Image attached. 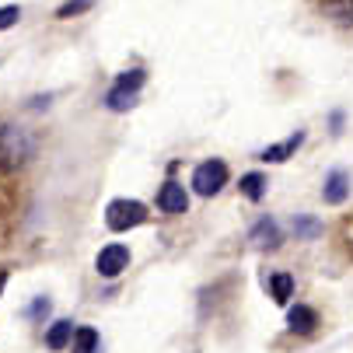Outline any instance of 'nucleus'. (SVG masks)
I'll use <instances>...</instances> for the list:
<instances>
[{"label": "nucleus", "instance_id": "1", "mask_svg": "<svg viewBox=\"0 0 353 353\" xmlns=\"http://www.w3.org/2000/svg\"><path fill=\"white\" fill-rule=\"evenodd\" d=\"M35 154V140L21 126H0V165L4 168H21Z\"/></svg>", "mask_w": 353, "mask_h": 353}, {"label": "nucleus", "instance_id": "2", "mask_svg": "<svg viewBox=\"0 0 353 353\" xmlns=\"http://www.w3.org/2000/svg\"><path fill=\"white\" fill-rule=\"evenodd\" d=\"M143 221H147V207L137 203V199H112L105 210L109 231H130V228H140Z\"/></svg>", "mask_w": 353, "mask_h": 353}, {"label": "nucleus", "instance_id": "3", "mask_svg": "<svg viewBox=\"0 0 353 353\" xmlns=\"http://www.w3.org/2000/svg\"><path fill=\"white\" fill-rule=\"evenodd\" d=\"M224 185H228V165L217 161V158L203 161V165L192 172V189H196L199 196H217Z\"/></svg>", "mask_w": 353, "mask_h": 353}, {"label": "nucleus", "instance_id": "4", "mask_svg": "<svg viewBox=\"0 0 353 353\" xmlns=\"http://www.w3.org/2000/svg\"><path fill=\"white\" fill-rule=\"evenodd\" d=\"M94 266H98V273H102L105 280L119 276V273L130 266V248H126V245H109V248H102V252H98V259H94Z\"/></svg>", "mask_w": 353, "mask_h": 353}, {"label": "nucleus", "instance_id": "5", "mask_svg": "<svg viewBox=\"0 0 353 353\" xmlns=\"http://www.w3.org/2000/svg\"><path fill=\"white\" fill-rule=\"evenodd\" d=\"M158 207H161L165 214H185V210H189L185 185H179V182H165L161 192H158Z\"/></svg>", "mask_w": 353, "mask_h": 353}, {"label": "nucleus", "instance_id": "6", "mask_svg": "<svg viewBox=\"0 0 353 353\" xmlns=\"http://www.w3.org/2000/svg\"><path fill=\"white\" fill-rule=\"evenodd\" d=\"M319 8L325 18H332L336 25L353 28V0H319Z\"/></svg>", "mask_w": 353, "mask_h": 353}, {"label": "nucleus", "instance_id": "7", "mask_svg": "<svg viewBox=\"0 0 353 353\" xmlns=\"http://www.w3.org/2000/svg\"><path fill=\"white\" fill-rule=\"evenodd\" d=\"M301 143H305V133H294V137H287L283 143H273V147H266L259 158H263V161H273V165H280V161H287V158L294 154V150H297Z\"/></svg>", "mask_w": 353, "mask_h": 353}, {"label": "nucleus", "instance_id": "8", "mask_svg": "<svg viewBox=\"0 0 353 353\" xmlns=\"http://www.w3.org/2000/svg\"><path fill=\"white\" fill-rule=\"evenodd\" d=\"M350 179H346V172L343 168H336V172H329V179H325V189H322V196H325V203H343L346 199V192H350V185H346Z\"/></svg>", "mask_w": 353, "mask_h": 353}, {"label": "nucleus", "instance_id": "9", "mask_svg": "<svg viewBox=\"0 0 353 353\" xmlns=\"http://www.w3.org/2000/svg\"><path fill=\"white\" fill-rule=\"evenodd\" d=\"M287 325H290V332L308 336V332L319 325V315H315L312 308H305V305H297V308H290V315H287Z\"/></svg>", "mask_w": 353, "mask_h": 353}, {"label": "nucleus", "instance_id": "10", "mask_svg": "<svg viewBox=\"0 0 353 353\" xmlns=\"http://www.w3.org/2000/svg\"><path fill=\"white\" fill-rule=\"evenodd\" d=\"M70 339H74V322H67V319L53 322V325H49V332H46V346L49 350H67Z\"/></svg>", "mask_w": 353, "mask_h": 353}, {"label": "nucleus", "instance_id": "11", "mask_svg": "<svg viewBox=\"0 0 353 353\" xmlns=\"http://www.w3.org/2000/svg\"><path fill=\"white\" fill-rule=\"evenodd\" d=\"M98 346H102L98 329H91V325H77L74 329V339H70V350L74 353H98Z\"/></svg>", "mask_w": 353, "mask_h": 353}, {"label": "nucleus", "instance_id": "12", "mask_svg": "<svg viewBox=\"0 0 353 353\" xmlns=\"http://www.w3.org/2000/svg\"><path fill=\"white\" fill-rule=\"evenodd\" d=\"M252 241L263 245V248H276V245H280V228H276L270 217H263L256 228H252Z\"/></svg>", "mask_w": 353, "mask_h": 353}, {"label": "nucleus", "instance_id": "13", "mask_svg": "<svg viewBox=\"0 0 353 353\" xmlns=\"http://www.w3.org/2000/svg\"><path fill=\"white\" fill-rule=\"evenodd\" d=\"M241 196H245V199H252V203H259V199L266 196V179H263L259 172L241 175Z\"/></svg>", "mask_w": 353, "mask_h": 353}, {"label": "nucleus", "instance_id": "14", "mask_svg": "<svg viewBox=\"0 0 353 353\" xmlns=\"http://www.w3.org/2000/svg\"><path fill=\"white\" fill-rule=\"evenodd\" d=\"M105 105H109L112 112H126V109H133V105H137V91L112 88V91H109V98H105Z\"/></svg>", "mask_w": 353, "mask_h": 353}, {"label": "nucleus", "instance_id": "15", "mask_svg": "<svg viewBox=\"0 0 353 353\" xmlns=\"http://www.w3.org/2000/svg\"><path fill=\"white\" fill-rule=\"evenodd\" d=\"M270 290H273V301H276V305H287V297L294 294V280H290L287 273H276V276L270 280Z\"/></svg>", "mask_w": 353, "mask_h": 353}, {"label": "nucleus", "instance_id": "16", "mask_svg": "<svg viewBox=\"0 0 353 353\" xmlns=\"http://www.w3.org/2000/svg\"><path fill=\"white\" fill-rule=\"evenodd\" d=\"M140 84H143V70H126L116 81V88H123V91H140Z\"/></svg>", "mask_w": 353, "mask_h": 353}, {"label": "nucleus", "instance_id": "17", "mask_svg": "<svg viewBox=\"0 0 353 353\" xmlns=\"http://www.w3.org/2000/svg\"><path fill=\"white\" fill-rule=\"evenodd\" d=\"M88 8H91V0H70V4H63V8H60V18L81 14V11H88Z\"/></svg>", "mask_w": 353, "mask_h": 353}, {"label": "nucleus", "instance_id": "18", "mask_svg": "<svg viewBox=\"0 0 353 353\" xmlns=\"http://www.w3.org/2000/svg\"><path fill=\"white\" fill-rule=\"evenodd\" d=\"M18 18H21V11H18V8H0V28H11Z\"/></svg>", "mask_w": 353, "mask_h": 353}, {"label": "nucleus", "instance_id": "19", "mask_svg": "<svg viewBox=\"0 0 353 353\" xmlns=\"http://www.w3.org/2000/svg\"><path fill=\"white\" fill-rule=\"evenodd\" d=\"M294 228H297V234H308V238L319 234V224H315V221H297Z\"/></svg>", "mask_w": 353, "mask_h": 353}, {"label": "nucleus", "instance_id": "20", "mask_svg": "<svg viewBox=\"0 0 353 353\" xmlns=\"http://www.w3.org/2000/svg\"><path fill=\"white\" fill-rule=\"evenodd\" d=\"M28 315H32V319H42V315H49V301H46V297H39L35 305L28 308Z\"/></svg>", "mask_w": 353, "mask_h": 353}, {"label": "nucleus", "instance_id": "21", "mask_svg": "<svg viewBox=\"0 0 353 353\" xmlns=\"http://www.w3.org/2000/svg\"><path fill=\"white\" fill-rule=\"evenodd\" d=\"M343 241H346V252H350V256H353V217L343 224Z\"/></svg>", "mask_w": 353, "mask_h": 353}, {"label": "nucleus", "instance_id": "22", "mask_svg": "<svg viewBox=\"0 0 353 353\" xmlns=\"http://www.w3.org/2000/svg\"><path fill=\"white\" fill-rule=\"evenodd\" d=\"M4 280H8V276H4V273H0V290H4Z\"/></svg>", "mask_w": 353, "mask_h": 353}]
</instances>
